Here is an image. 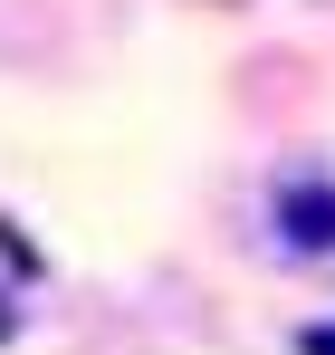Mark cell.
Returning <instances> with one entry per match:
<instances>
[{
    "label": "cell",
    "mask_w": 335,
    "mask_h": 355,
    "mask_svg": "<svg viewBox=\"0 0 335 355\" xmlns=\"http://www.w3.org/2000/svg\"><path fill=\"white\" fill-rule=\"evenodd\" d=\"M278 231H287V250H335V182H287Z\"/></svg>",
    "instance_id": "obj_1"
},
{
    "label": "cell",
    "mask_w": 335,
    "mask_h": 355,
    "mask_svg": "<svg viewBox=\"0 0 335 355\" xmlns=\"http://www.w3.org/2000/svg\"><path fill=\"white\" fill-rule=\"evenodd\" d=\"M297 355H335V327H307V336H297Z\"/></svg>",
    "instance_id": "obj_2"
}]
</instances>
